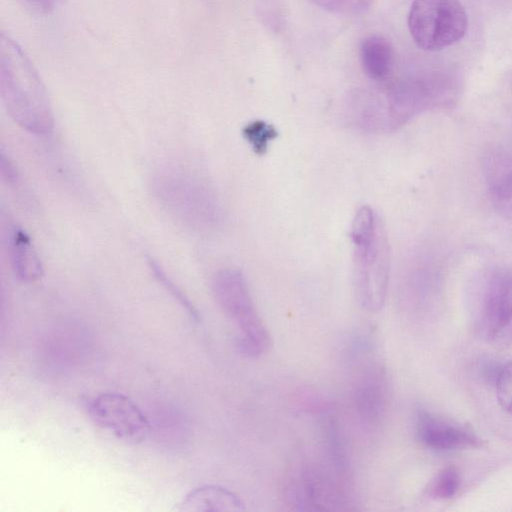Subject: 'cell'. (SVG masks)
<instances>
[{
  "mask_svg": "<svg viewBox=\"0 0 512 512\" xmlns=\"http://www.w3.org/2000/svg\"><path fill=\"white\" fill-rule=\"evenodd\" d=\"M0 94L17 125L38 135L52 131L54 114L46 87L22 47L5 33L0 38Z\"/></svg>",
  "mask_w": 512,
  "mask_h": 512,
  "instance_id": "obj_1",
  "label": "cell"
},
{
  "mask_svg": "<svg viewBox=\"0 0 512 512\" xmlns=\"http://www.w3.org/2000/svg\"><path fill=\"white\" fill-rule=\"evenodd\" d=\"M353 285L359 305L368 312L382 309L389 282V247L378 214L370 207L357 210L351 226Z\"/></svg>",
  "mask_w": 512,
  "mask_h": 512,
  "instance_id": "obj_2",
  "label": "cell"
},
{
  "mask_svg": "<svg viewBox=\"0 0 512 512\" xmlns=\"http://www.w3.org/2000/svg\"><path fill=\"white\" fill-rule=\"evenodd\" d=\"M215 299L237 328L236 346L248 358H258L271 346V337L253 303L243 274L233 268L218 271L212 282Z\"/></svg>",
  "mask_w": 512,
  "mask_h": 512,
  "instance_id": "obj_3",
  "label": "cell"
},
{
  "mask_svg": "<svg viewBox=\"0 0 512 512\" xmlns=\"http://www.w3.org/2000/svg\"><path fill=\"white\" fill-rule=\"evenodd\" d=\"M469 323L483 341L504 345L512 342V269L489 273L472 291Z\"/></svg>",
  "mask_w": 512,
  "mask_h": 512,
  "instance_id": "obj_4",
  "label": "cell"
},
{
  "mask_svg": "<svg viewBox=\"0 0 512 512\" xmlns=\"http://www.w3.org/2000/svg\"><path fill=\"white\" fill-rule=\"evenodd\" d=\"M468 27L459 0H413L408 28L413 41L426 51H440L460 41Z\"/></svg>",
  "mask_w": 512,
  "mask_h": 512,
  "instance_id": "obj_5",
  "label": "cell"
},
{
  "mask_svg": "<svg viewBox=\"0 0 512 512\" xmlns=\"http://www.w3.org/2000/svg\"><path fill=\"white\" fill-rule=\"evenodd\" d=\"M289 502L297 510H342L347 504L343 490L325 470L303 462L295 467L287 485Z\"/></svg>",
  "mask_w": 512,
  "mask_h": 512,
  "instance_id": "obj_6",
  "label": "cell"
},
{
  "mask_svg": "<svg viewBox=\"0 0 512 512\" xmlns=\"http://www.w3.org/2000/svg\"><path fill=\"white\" fill-rule=\"evenodd\" d=\"M89 412L95 423L125 441L141 442L150 433V422L143 411L123 394H99L90 403Z\"/></svg>",
  "mask_w": 512,
  "mask_h": 512,
  "instance_id": "obj_7",
  "label": "cell"
},
{
  "mask_svg": "<svg viewBox=\"0 0 512 512\" xmlns=\"http://www.w3.org/2000/svg\"><path fill=\"white\" fill-rule=\"evenodd\" d=\"M416 436L423 446L436 451L476 447L481 443L471 429L425 410L417 413Z\"/></svg>",
  "mask_w": 512,
  "mask_h": 512,
  "instance_id": "obj_8",
  "label": "cell"
},
{
  "mask_svg": "<svg viewBox=\"0 0 512 512\" xmlns=\"http://www.w3.org/2000/svg\"><path fill=\"white\" fill-rule=\"evenodd\" d=\"M387 383L380 366H369L353 389V405L359 420L366 426L378 425L387 406Z\"/></svg>",
  "mask_w": 512,
  "mask_h": 512,
  "instance_id": "obj_9",
  "label": "cell"
},
{
  "mask_svg": "<svg viewBox=\"0 0 512 512\" xmlns=\"http://www.w3.org/2000/svg\"><path fill=\"white\" fill-rule=\"evenodd\" d=\"M484 174L496 211L512 219V152L502 148L489 152L484 160Z\"/></svg>",
  "mask_w": 512,
  "mask_h": 512,
  "instance_id": "obj_10",
  "label": "cell"
},
{
  "mask_svg": "<svg viewBox=\"0 0 512 512\" xmlns=\"http://www.w3.org/2000/svg\"><path fill=\"white\" fill-rule=\"evenodd\" d=\"M245 509L243 501L231 490L218 485H204L191 490L180 503V511H228Z\"/></svg>",
  "mask_w": 512,
  "mask_h": 512,
  "instance_id": "obj_11",
  "label": "cell"
},
{
  "mask_svg": "<svg viewBox=\"0 0 512 512\" xmlns=\"http://www.w3.org/2000/svg\"><path fill=\"white\" fill-rule=\"evenodd\" d=\"M9 254L15 275L24 282H35L43 276L41 259L29 235L20 227L12 228Z\"/></svg>",
  "mask_w": 512,
  "mask_h": 512,
  "instance_id": "obj_12",
  "label": "cell"
},
{
  "mask_svg": "<svg viewBox=\"0 0 512 512\" xmlns=\"http://www.w3.org/2000/svg\"><path fill=\"white\" fill-rule=\"evenodd\" d=\"M360 59L366 74L375 80L388 76L393 66L390 43L379 35L365 38L360 46Z\"/></svg>",
  "mask_w": 512,
  "mask_h": 512,
  "instance_id": "obj_13",
  "label": "cell"
},
{
  "mask_svg": "<svg viewBox=\"0 0 512 512\" xmlns=\"http://www.w3.org/2000/svg\"><path fill=\"white\" fill-rule=\"evenodd\" d=\"M322 434L329 464L339 477H347L350 462L345 438L338 422L330 416L326 417L322 423Z\"/></svg>",
  "mask_w": 512,
  "mask_h": 512,
  "instance_id": "obj_14",
  "label": "cell"
},
{
  "mask_svg": "<svg viewBox=\"0 0 512 512\" xmlns=\"http://www.w3.org/2000/svg\"><path fill=\"white\" fill-rule=\"evenodd\" d=\"M460 486L458 469L449 465L442 468L430 481L427 494L432 499L445 500L453 497Z\"/></svg>",
  "mask_w": 512,
  "mask_h": 512,
  "instance_id": "obj_15",
  "label": "cell"
},
{
  "mask_svg": "<svg viewBox=\"0 0 512 512\" xmlns=\"http://www.w3.org/2000/svg\"><path fill=\"white\" fill-rule=\"evenodd\" d=\"M243 136L253 151L262 155L267 151L269 143L277 137V131L272 124L256 120L243 128Z\"/></svg>",
  "mask_w": 512,
  "mask_h": 512,
  "instance_id": "obj_16",
  "label": "cell"
},
{
  "mask_svg": "<svg viewBox=\"0 0 512 512\" xmlns=\"http://www.w3.org/2000/svg\"><path fill=\"white\" fill-rule=\"evenodd\" d=\"M149 267L154 273L157 280L165 287L167 291L186 309L187 313L195 321H199V315L195 307L191 304L189 299L183 294V292L172 282V280L166 275L160 265L149 258Z\"/></svg>",
  "mask_w": 512,
  "mask_h": 512,
  "instance_id": "obj_17",
  "label": "cell"
},
{
  "mask_svg": "<svg viewBox=\"0 0 512 512\" xmlns=\"http://www.w3.org/2000/svg\"><path fill=\"white\" fill-rule=\"evenodd\" d=\"M496 396L500 406L512 415V360L498 371L495 378Z\"/></svg>",
  "mask_w": 512,
  "mask_h": 512,
  "instance_id": "obj_18",
  "label": "cell"
},
{
  "mask_svg": "<svg viewBox=\"0 0 512 512\" xmlns=\"http://www.w3.org/2000/svg\"><path fill=\"white\" fill-rule=\"evenodd\" d=\"M319 7L338 14H357L367 9L372 0H311Z\"/></svg>",
  "mask_w": 512,
  "mask_h": 512,
  "instance_id": "obj_19",
  "label": "cell"
},
{
  "mask_svg": "<svg viewBox=\"0 0 512 512\" xmlns=\"http://www.w3.org/2000/svg\"><path fill=\"white\" fill-rule=\"evenodd\" d=\"M30 3H34V4H46L48 3L49 0H26Z\"/></svg>",
  "mask_w": 512,
  "mask_h": 512,
  "instance_id": "obj_20",
  "label": "cell"
}]
</instances>
